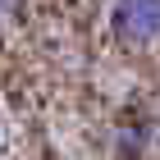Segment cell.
<instances>
[{
	"label": "cell",
	"instance_id": "7a4b0ae2",
	"mask_svg": "<svg viewBox=\"0 0 160 160\" xmlns=\"http://www.w3.org/2000/svg\"><path fill=\"white\" fill-rule=\"evenodd\" d=\"M18 5H23V0H0V9H18Z\"/></svg>",
	"mask_w": 160,
	"mask_h": 160
},
{
	"label": "cell",
	"instance_id": "6da1fadb",
	"mask_svg": "<svg viewBox=\"0 0 160 160\" xmlns=\"http://www.w3.org/2000/svg\"><path fill=\"white\" fill-rule=\"evenodd\" d=\"M114 32L123 41L160 37V0H119L114 5Z\"/></svg>",
	"mask_w": 160,
	"mask_h": 160
}]
</instances>
